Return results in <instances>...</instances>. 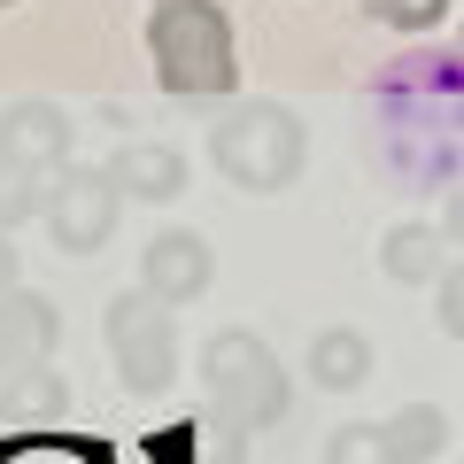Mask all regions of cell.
I'll return each mask as SVG.
<instances>
[{
  "label": "cell",
  "instance_id": "obj_8",
  "mask_svg": "<svg viewBox=\"0 0 464 464\" xmlns=\"http://www.w3.org/2000/svg\"><path fill=\"white\" fill-rule=\"evenodd\" d=\"M54 341H63V310H54V295H0V380H16V372L47 364Z\"/></svg>",
  "mask_w": 464,
  "mask_h": 464
},
{
  "label": "cell",
  "instance_id": "obj_14",
  "mask_svg": "<svg viewBox=\"0 0 464 464\" xmlns=\"http://www.w3.org/2000/svg\"><path fill=\"white\" fill-rule=\"evenodd\" d=\"M54 179H63V170H54ZM54 179H39V170H16V163H0V232H16V225H32V217H47Z\"/></svg>",
  "mask_w": 464,
  "mask_h": 464
},
{
  "label": "cell",
  "instance_id": "obj_5",
  "mask_svg": "<svg viewBox=\"0 0 464 464\" xmlns=\"http://www.w3.org/2000/svg\"><path fill=\"white\" fill-rule=\"evenodd\" d=\"M116 217H124V194H116V179H109V163H70L63 179H54V194H47V232H54V248L63 256H101L109 248V232H116Z\"/></svg>",
  "mask_w": 464,
  "mask_h": 464
},
{
  "label": "cell",
  "instance_id": "obj_3",
  "mask_svg": "<svg viewBox=\"0 0 464 464\" xmlns=\"http://www.w3.org/2000/svg\"><path fill=\"white\" fill-rule=\"evenodd\" d=\"M209 163L240 194H286L302 179V163H310V132H302V116L279 109V101H240L209 132Z\"/></svg>",
  "mask_w": 464,
  "mask_h": 464
},
{
  "label": "cell",
  "instance_id": "obj_1",
  "mask_svg": "<svg viewBox=\"0 0 464 464\" xmlns=\"http://www.w3.org/2000/svg\"><path fill=\"white\" fill-rule=\"evenodd\" d=\"M201 387H209V426H217V464L248 457V433H264L271 418L286 411V372L279 356L264 348V333L232 325L201 348Z\"/></svg>",
  "mask_w": 464,
  "mask_h": 464
},
{
  "label": "cell",
  "instance_id": "obj_15",
  "mask_svg": "<svg viewBox=\"0 0 464 464\" xmlns=\"http://www.w3.org/2000/svg\"><path fill=\"white\" fill-rule=\"evenodd\" d=\"M317 464H402V457H395V441H387V426L356 418V426H333V433H325Z\"/></svg>",
  "mask_w": 464,
  "mask_h": 464
},
{
  "label": "cell",
  "instance_id": "obj_17",
  "mask_svg": "<svg viewBox=\"0 0 464 464\" xmlns=\"http://www.w3.org/2000/svg\"><path fill=\"white\" fill-rule=\"evenodd\" d=\"M433 317H441L449 341H464V264L441 271V286H433Z\"/></svg>",
  "mask_w": 464,
  "mask_h": 464
},
{
  "label": "cell",
  "instance_id": "obj_16",
  "mask_svg": "<svg viewBox=\"0 0 464 464\" xmlns=\"http://www.w3.org/2000/svg\"><path fill=\"white\" fill-rule=\"evenodd\" d=\"M372 16H380L387 32H402V39H418V32H433V24L449 16V0H372Z\"/></svg>",
  "mask_w": 464,
  "mask_h": 464
},
{
  "label": "cell",
  "instance_id": "obj_13",
  "mask_svg": "<svg viewBox=\"0 0 464 464\" xmlns=\"http://www.w3.org/2000/svg\"><path fill=\"white\" fill-rule=\"evenodd\" d=\"M387 441H395V457H402V464H426V457H441L449 418L433 411V402H411V411H395V418H387Z\"/></svg>",
  "mask_w": 464,
  "mask_h": 464
},
{
  "label": "cell",
  "instance_id": "obj_6",
  "mask_svg": "<svg viewBox=\"0 0 464 464\" xmlns=\"http://www.w3.org/2000/svg\"><path fill=\"white\" fill-rule=\"evenodd\" d=\"M209 279H217V248L201 240V232H155L148 248H140V295H155L163 310L201 302Z\"/></svg>",
  "mask_w": 464,
  "mask_h": 464
},
{
  "label": "cell",
  "instance_id": "obj_19",
  "mask_svg": "<svg viewBox=\"0 0 464 464\" xmlns=\"http://www.w3.org/2000/svg\"><path fill=\"white\" fill-rule=\"evenodd\" d=\"M0 295H16V248H8V232H0Z\"/></svg>",
  "mask_w": 464,
  "mask_h": 464
},
{
  "label": "cell",
  "instance_id": "obj_11",
  "mask_svg": "<svg viewBox=\"0 0 464 464\" xmlns=\"http://www.w3.org/2000/svg\"><path fill=\"white\" fill-rule=\"evenodd\" d=\"M310 380L333 387V395H348V387H364L372 380V341L356 325H325L310 341Z\"/></svg>",
  "mask_w": 464,
  "mask_h": 464
},
{
  "label": "cell",
  "instance_id": "obj_20",
  "mask_svg": "<svg viewBox=\"0 0 464 464\" xmlns=\"http://www.w3.org/2000/svg\"><path fill=\"white\" fill-rule=\"evenodd\" d=\"M0 8H16V0H0Z\"/></svg>",
  "mask_w": 464,
  "mask_h": 464
},
{
  "label": "cell",
  "instance_id": "obj_12",
  "mask_svg": "<svg viewBox=\"0 0 464 464\" xmlns=\"http://www.w3.org/2000/svg\"><path fill=\"white\" fill-rule=\"evenodd\" d=\"M63 411H70L63 372L32 364V372H16V380H0V418H8V426H54Z\"/></svg>",
  "mask_w": 464,
  "mask_h": 464
},
{
  "label": "cell",
  "instance_id": "obj_7",
  "mask_svg": "<svg viewBox=\"0 0 464 464\" xmlns=\"http://www.w3.org/2000/svg\"><path fill=\"white\" fill-rule=\"evenodd\" d=\"M0 163L39 170V179L70 170V116L54 101H8L0 109Z\"/></svg>",
  "mask_w": 464,
  "mask_h": 464
},
{
  "label": "cell",
  "instance_id": "obj_2",
  "mask_svg": "<svg viewBox=\"0 0 464 464\" xmlns=\"http://www.w3.org/2000/svg\"><path fill=\"white\" fill-rule=\"evenodd\" d=\"M148 54H155V78L163 93H232L240 63H232V24L217 0H155L148 16Z\"/></svg>",
  "mask_w": 464,
  "mask_h": 464
},
{
  "label": "cell",
  "instance_id": "obj_9",
  "mask_svg": "<svg viewBox=\"0 0 464 464\" xmlns=\"http://www.w3.org/2000/svg\"><path fill=\"white\" fill-rule=\"evenodd\" d=\"M109 179H116V194H124V201L163 209V201L186 194V155L170 148V140H124L116 163H109Z\"/></svg>",
  "mask_w": 464,
  "mask_h": 464
},
{
  "label": "cell",
  "instance_id": "obj_10",
  "mask_svg": "<svg viewBox=\"0 0 464 464\" xmlns=\"http://www.w3.org/2000/svg\"><path fill=\"white\" fill-rule=\"evenodd\" d=\"M380 271L395 286H441V271H449V232L441 225H395L380 240Z\"/></svg>",
  "mask_w": 464,
  "mask_h": 464
},
{
  "label": "cell",
  "instance_id": "obj_18",
  "mask_svg": "<svg viewBox=\"0 0 464 464\" xmlns=\"http://www.w3.org/2000/svg\"><path fill=\"white\" fill-rule=\"evenodd\" d=\"M441 232H449V240H457V248H464V186H457V194H449V209H441Z\"/></svg>",
  "mask_w": 464,
  "mask_h": 464
},
{
  "label": "cell",
  "instance_id": "obj_4",
  "mask_svg": "<svg viewBox=\"0 0 464 464\" xmlns=\"http://www.w3.org/2000/svg\"><path fill=\"white\" fill-rule=\"evenodd\" d=\"M109 356H116V380L132 395H163L179 380V325L155 295H116L109 302Z\"/></svg>",
  "mask_w": 464,
  "mask_h": 464
}]
</instances>
